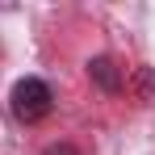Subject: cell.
Segmentation results:
<instances>
[{"label":"cell","mask_w":155,"mask_h":155,"mask_svg":"<svg viewBox=\"0 0 155 155\" xmlns=\"http://www.w3.org/2000/svg\"><path fill=\"white\" fill-rule=\"evenodd\" d=\"M51 105H54L51 88H46L42 80H34V76L17 80V84H13V92H8V109H13V117H17V122H25V126L42 122V117L51 113Z\"/></svg>","instance_id":"1"},{"label":"cell","mask_w":155,"mask_h":155,"mask_svg":"<svg viewBox=\"0 0 155 155\" xmlns=\"http://www.w3.org/2000/svg\"><path fill=\"white\" fill-rule=\"evenodd\" d=\"M88 76L97 80V84H101L105 92H117V88H122V76H117V63H113V59H92V63H88Z\"/></svg>","instance_id":"2"},{"label":"cell","mask_w":155,"mask_h":155,"mask_svg":"<svg viewBox=\"0 0 155 155\" xmlns=\"http://www.w3.org/2000/svg\"><path fill=\"white\" fill-rule=\"evenodd\" d=\"M134 80H138L143 101H155V80H151V71H147V67H138V71H134Z\"/></svg>","instance_id":"3"},{"label":"cell","mask_w":155,"mask_h":155,"mask_svg":"<svg viewBox=\"0 0 155 155\" xmlns=\"http://www.w3.org/2000/svg\"><path fill=\"white\" fill-rule=\"evenodd\" d=\"M42 155H76V147H71V143H51Z\"/></svg>","instance_id":"4"}]
</instances>
